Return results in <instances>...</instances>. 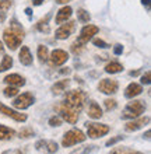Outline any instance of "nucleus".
Segmentation results:
<instances>
[{"label": "nucleus", "mask_w": 151, "mask_h": 154, "mask_svg": "<svg viewBox=\"0 0 151 154\" xmlns=\"http://www.w3.org/2000/svg\"><path fill=\"white\" fill-rule=\"evenodd\" d=\"M24 35H25L24 28L21 27V24L16 20V18H13L10 28L4 29L3 39H4V42H6V45H7L11 51H16V49L21 45L23 39H24Z\"/></svg>", "instance_id": "f257e3e1"}, {"label": "nucleus", "mask_w": 151, "mask_h": 154, "mask_svg": "<svg viewBox=\"0 0 151 154\" xmlns=\"http://www.w3.org/2000/svg\"><path fill=\"white\" fill-rule=\"evenodd\" d=\"M87 98H88V95H87L86 91H83V90H73V91H69V93L66 94L65 101L62 102V104L66 108H69V109L78 114L84 108V105H86Z\"/></svg>", "instance_id": "f03ea898"}, {"label": "nucleus", "mask_w": 151, "mask_h": 154, "mask_svg": "<svg viewBox=\"0 0 151 154\" xmlns=\"http://www.w3.org/2000/svg\"><path fill=\"white\" fill-rule=\"evenodd\" d=\"M144 111H146L144 101H140V100L131 101L125 106L123 114H122V119H136V118H139L141 114H144Z\"/></svg>", "instance_id": "7ed1b4c3"}, {"label": "nucleus", "mask_w": 151, "mask_h": 154, "mask_svg": "<svg viewBox=\"0 0 151 154\" xmlns=\"http://www.w3.org/2000/svg\"><path fill=\"white\" fill-rule=\"evenodd\" d=\"M87 139V136L83 133L80 129H71L69 132H66L63 139H62V146L63 147H71L74 144L83 143Z\"/></svg>", "instance_id": "20e7f679"}, {"label": "nucleus", "mask_w": 151, "mask_h": 154, "mask_svg": "<svg viewBox=\"0 0 151 154\" xmlns=\"http://www.w3.org/2000/svg\"><path fill=\"white\" fill-rule=\"evenodd\" d=\"M87 136L90 139H98L105 136L109 132V126L105 123H95V122H87Z\"/></svg>", "instance_id": "39448f33"}, {"label": "nucleus", "mask_w": 151, "mask_h": 154, "mask_svg": "<svg viewBox=\"0 0 151 154\" xmlns=\"http://www.w3.org/2000/svg\"><path fill=\"white\" fill-rule=\"evenodd\" d=\"M48 60H49L50 67H57V66L65 65L66 62L69 60V53L63 49H55L50 53V56L48 57Z\"/></svg>", "instance_id": "423d86ee"}, {"label": "nucleus", "mask_w": 151, "mask_h": 154, "mask_svg": "<svg viewBox=\"0 0 151 154\" xmlns=\"http://www.w3.org/2000/svg\"><path fill=\"white\" fill-rule=\"evenodd\" d=\"M34 102H35V97H34L31 93H24L18 95V97L14 100L13 102V105L16 106L17 109H27L29 106L32 105Z\"/></svg>", "instance_id": "0eeeda50"}, {"label": "nucleus", "mask_w": 151, "mask_h": 154, "mask_svg": "<svg viewBox=\"0 0 151 154\" xmlns=\"http://www.w3.org/2000/svg\"><path fill=\"white\" fill-rule=\"evenodd\" d=\"M35 149L44 154H55L57 151V144L53 140H38L35 143Z\"/></svg>", "instance_id": "6e6552de"}, {"label": "nucleus", "mask_w": 151, "mask_h": 154, "mask_svg": "<svg viewBox=\"0 0 151 154\" xmlns=\"http://www.w3.org/2000/svg\"><path fill=\"white\" fill-rule=\"evenodd\" d=\"M99 31V28L97 27V25H86L84 28L81 29V32H80V37H78V42H81V44L86 45L88 41H91L92 38H94V35H97Z\"/></svg>", "instance_id": "1a4fd4ad"}, {"label": "nucleus", "mask_w": 151, "mask_h": 154, "mask_svg": "<svg viewBox=\"0 0 151 154\" xmlns=\"http://www.w3.org/2000/svg\"><path fill=\"white\" fill-rule=\"evenodd\" d=\"M56 111L59 112V115H60L66 122H69V123H71V125H73V123H77V121H78V114L77 112H74V111L66 108L63 104H59V105L56 106Z\"/></svg>", "instance_id": "9d476101"}, {"label": "nucleus", "mask_w": 151, "mask_h": 154, "mask_svg": "<svg viewBox=\"0 0 151 154\" xmlns=\"http://www.w3.org/2000/svg\"><path fill=\"white\" fill-rule=\"evenodd\" d=\"M74 29H76V23L74 21H69V23H66V24H62L56 31V35L55 37L57 39H67V38L74 32Z\"/></svg>", "instance_id": "9b49d317"}, {"label": "nucleus", "mask_w": 151, "mask_h": 154, "mask_svg": "<svg viewBox=\"0 0 151 154\" xmlns=\"http://www.w3.org/2000/svg\"><path fill=\"white\" fill-rule=\"evenodd\" d=\"M119 88V84L116 80H110V79H104L99 81L98 90L104 94H115Z\"/></svg>", "instance_id": "f8f14e48"}, {"label": "nucleus", "mask_w": 151, "mask_h": 154, "mask_svg": "<svg viewBox=\"0 0 151 154\" xmlns=\"http://www.w3.org/2000/svg\"><path fill=\"white\" fill-rule=\"evenodd\" d=\"M0 114L11 118V119H14V121H17V122H25L27 121V115L25 114H20V112H17V111H14V109H10L8 106L3 105L2 102H0Z\"/></svg>", "instance_id": "ddd939ff"}, {"label": "nucleus", "mask_w": 151, "mask_h": 154, "mask_svg": "<svg viewBox=\"0 0 151 154\" xmlns=\"http://www.w3.org/2000/svg\"><path fill=\"white\" fill-rule=\"evenodd\" d=\"M148 122H150V118L148 116H143V118H136V119H131L130 122H127L126 125H125V129L127 132H136V130L141 129L144 125H147Z\"/></svg>", "instance_id": "4468645a"}, {"label": "nucleus", "mask_w": 151, "mask_h": 154, "mask_svg": "<svg viewBox=\"0 0 151 154\" xmlns=\"http://www.w3.org/2000/svg\"><path fill=\"white\" fill-rule=\"evenodd\" d=\"M71 7L70 6H65V7H62L59 11H57V16H56V24H63L66 21L69 20L70 17H71Z\"/></svg>", "instance_id": "2eb2a0df"}, {"label": "nucleus", "mask_w": 151, "mask_h": 154, "mask_svg": "<svg viewBox=\"0 0 151 154\" xmlns=\"http://www.w3.org/2000/svg\"><path fill=\"white\" fill-rule=\"evenodd\" d=\"M18 59H20L21 65L24 66H31L32 65V55L29 52V48L28 46H23L18 53Z\"/></svg>", "instance_id": "dca6fc26"}, {"label": "nucleus", "mask_w": 151, "mask_h": 154, "mask_svg": "<svg viewBox=\"0 0 151 154\" xmlns=\"http://www.w3.org/2000/svg\"><path fill=\"white\" fill-rule=\"evenodd\" d=\"M141 91H143V87H141V85L137 84V83H131V84H129L126 87V90H125V97L134 98V97H137V95H140Z\"/></svg>", "instance_id": "f3484780"}, {"label": "nucleus", "mask_w": 151, "mask_h": 154, "mask_svg": "<svg viewBox=\"0 0 151 154\" xmlns=\"http://www.w3.org/2000/svg\"><path fill=\"white\" fill-rule=\"evenodd\" d=\"M4 83L14 85V87H21V85L25 84V79L21 77L20 74H8V76L4 77Z\"/></svg>", "instance_id": "a211bd4d"}, {"label": "nucleus", "mask_w": 151, "mask_h": 154, "mask_svg": "<svg viewBox=\"0 0 151 154\" xmlns=\"http://www.w3.org/2000/svg\"><path fill=\"white\" fill-rule=\"evenodd\" d=\"M88 116L92 118V119H99V118L102 116L101 106H99L95 101H91L90 106H88Z\"/></svg>", "instance_id": "6ab92c4d"}, {"label": "nucleus", "mask_w": 151, "mask_h": 154, "mask_svg": "<svg viewBox=\"0 0 151 154\" xmlns=\"http://www.w3.org/2000/svg\"><path fill=\"white\" fill-rule=\"evenodd\" d=\"M69 84H70V80H67V79H65V80H60V81H57V83H55V84L52 85L53 94L59 95V94L65 93L66 88L69 87Z\"/></svg>", "instance_id": "aec40b11"}, {"label": "nucleus", "mask_w": 151, "mask_h": 154, "mask_svg": "<svg viewBox=\"0 0 151 154\" xmlns=\"http://www.w3.org/2000/svg\"><path fill=\"white\" fill-rule=\"evenodd\" d=\"M50 17H52V14H48V16L45 17V18H42V20L38 21L37 24V29L38 31H41V32H45V34H49L50 32V27H49V20Z\"/></svg>", "instance_id": "412c9836"}, {"label": "nucleus", "mask_w": 151, "mask_h": 154, "mask_svg": "<svg viewBox=\"0 0 151 154\" xmlns=\"http://www.w3.org/2000/svg\"><path fill=\"white\" fill-rule=\"evenodd\" d=\"M123 70V66L119 63V62H110L108 65L105 66V72L106 73H110V74H116V73H120Z\"/></svg>", "instance_id": "4be33fe9"}, {"label": "nucleus", "mask_w": 151, "mask_h": 154, "mask_svg": "<svg viewBox=\"0 0 151 154\" xmlns=\"http://www.w3.org/2000/svg\"><path fill=\"white\" fill-rule=\"evenodd\" d=\"M16 134V132L4 125H0V140H10Z\"/></svg>", "instance_id": "5701e85b"}, {"label": "nucleus", "mask_w": 151, "mask_h": 154, "mask_svg": "<svg viewBox=\"0 0 151 154\" xmlns=\"http://www.w3.org/2000/svg\"><path fill=\"white\" fill-rule=\"evenodd\" d=\"M38 57H39V62L41 63H45L48 62V57H49V51L45 45H39L38 46Z\"/></svg>", "instance_id": "b1692460"}, {"label": "nucleus", "mask_w": 151, "mask_h": 154, "mask_svg": "<svg viewBox=\"0 0 151 154\" xmlns=\"http://www.w3.org/2000/svg\"><path fill=\"white\" fill-rule=\"evenodd\" d=\"M13 66V57L8 55H4L3 60L0 62V72H6L7 69H10Z\"/></svg>", "instance_id": "393cba45"}, {"label": "nucleus", "mask_w": 151, "mask_h": 154, "mask_svg": "<svg viewBox=\"0 0 151 154\" xmlns=\"http://www.w3.org/2000/svg\"><path fill=\"white\" fill-rule=\"evenodd\" d=\"M109 154H143V153L131 150V149H129V147H116V149L112 150Z\"/></svg>", "instance_id": "a878e982"}, {"label": "nucleus", "mask_w": 151, "mask_h": 154, "mask_svg": "<svg viewBox=\"0 0 151 154\" xmlns=\"http://www.w3.org/2000/svg\"><path fill=\"white\" fill-rule=\"evenodd\" d=\"M77 17H78V21H80V23H84V24L91 20V16L88 14V11L84 10V8H78L77 10Z\"/></svg>", "instance_id": "bb28decb"}, {"label": "nucleus", "mask_w": 151, "mask_h": 154, "mask_svg": "<svg viewBox=\"0 0 151 154\" xmlns=\"http://www.w3.org/2000/svg\"><path fill=\"white\" fill-rule=\"evenodd\" d=\"M84 49H86V45L81 44V42H78V41H76V42L71 44V52H73L74 55H80Z\"/></svg>", "instance_id": "cd10ccee"}, {"label": "nucleus", "mask_w": 151, "mask_h": 154, "mask_svg": "<svg viewBox=\"0 0 151 154\" xmlns=\"http://www.w3.org/2000/svg\"><path fill=\"white\" fill-rule=\"evenodd\" d=\"M34 134H35V132H34L31 128H24V129L20 130L18 137H20V139H29V137H32Z\"/></svg>", "instance_id": "c85d7f7f"}, {"label": "nucleus", "mask_w": 151, "mask_h": 154, "mask_svg": "<svg viewBox=\"0 0 151 154\" xmlns=\"http://www.w3.org/2000/svg\"><path fill=\"white\" fill-rule=\"evenodd\" d=\"M3 94H4V97H8V98L14 97V95H17V94H18V87L10 85V87H7V88L3 90Z\"/></svg>", "instance_id": "c756f323"}, {"label": "nucleus", "mask_w": 151, "mask_h": 154, "mask_svg": "<svg viewBox=\"0 0 151 154\" xmlns=\"http://www.w3.org/2000/svg\"><path fill=\"white\" fill-rule=\"evenodd\" d=\"M97 149V146H84V147H78L76 151H73L71 154H90L91 151H94Z\"/></svg>", "instance_id": "7c9ffc66"}, {"label": "nucleus", "mask_w": 151, "mask_h": 154, "mask_svg": "<svg viewBox=\"0 0 151 154\" xmlns=\"http://www.w3.org/2000/svg\"><path fill=\"white\" fill-rule=\"evenodd\" d=\"M105 108H106V111H112V109H115L116 106H118V102L115 101V100H110V98H108V100H105Z\"/></svg>", "instance_id": "2f4dec72"}, {"label": "nucleus", "mask_w": 151, "mask_h": 154, "mask_svg": "<svg viewBox=\"0 0 151 154\" xmlns=\"http://www.w3.org/2000/svg\"><path fill=\"white\" fill-rule=\"evenodd\" d=\"M11 7V0H0V10L6 11Z\"/></svg>", "instance_id": "473e14b6"}, {"label": "nucleus", "mask_w": 151, "mask_h": 154, "mask_svg": "<svg viewBox=\"0 0 151 154\" xmlns=\"http://www.w3.org/2000/svg\"><path fill=\"white\" fill-rule=\"evenodd\" d=\"M120 140H123V136H116V137H112V139H109V140L105 143V146L106 147H110V146H113V144H116L118 142H120Z\"/></svg>", "instance_id": "72a5a7b5"}, {"label": "nucleus", "mask_w": 151, "mask_h": 154, "mask_svg": "<svg viewBox=\"0 0 151 154\" xmlns=\"http://www.w3.org/2000/svg\"><path fill=\"white\" fill-rule=\"evenodd\" d=\"M92 42H94L95 46H98V48H102V49H105V48H108V46H109V45L106 44L105 41L99 39V38H95V39H92Z\"/></svg>", "instance_id": "f704fd0d"}, {"label": "nucleus", "mask_w": 151, "mask_h": 154, "mask_svg": "<svg viewBox=\"0 0 151 154\" xmlns=\"http://www.w3.org/2000/svg\"><path fill=\"white\" fill-rule=\"evenodd\" d=\"M49 125L53 126V128H55V126L57 128V126L62 125V119H60V118H57V116H52L49 119Z\"/></svg>", "instance_id": "c9c22d12"}, {"label": "nucleus", "mask_w": 151, "mask_h": 154, "mask_svg": "<svg viewBox=\"0 0 151 154\" xmlns=\"http://www.w3.org/2000/svg\"><path fill=\"white\" fill-rule=\"evenodd\" d=\"M150 83H151V73L146 72V74L141 76V84H150Z\"/></svg>", "instance_id": "e433bc0d"}, {"label": "nucleus", "mask_w": 151, "mask_h": 154, "mask_svg": "<svg viewBox=\"0 0 151 154\" xmlns=\"http://www.w3.org/2000/svg\"><path fill=\"white\" fill-rule=\"evenodd\" d=\"M122 52H123V46L120 44H118V45H115L113 46V53L115 55H122Z\"/></svg>", "instance_id": "4c0bfd02"}, {"label": "nucleus", "mask_w": 151, "mask_h": 154, "mask_svg": "<svg viewBox=\"0 0 151 154\" xmlns=\"http://www.w3.org/2000/svg\"><path fill=\"white\" fill-rule=\"evenodd\" d=\"M2 154H23V151H21L20 149H11V150H6Z\"/></svg>", "instance_id": "58836bf2"}, {"label": "nucleus", "mask_w": 151, "mask_h": 154, "mask_svg": "<svg viewBox=\"0 0 151 154\" xmlns=\"http://www.w3.org/2000/svg\"><path fill=\"white\" fill-rule=\"evenodd\" d=\"M4 21H6V13L0 10V24H2V23H4Z\"/></svg>", "instance_id": "ea45409f"}, {"label": "nucleus", "mask_w": 151, "mask_h": 154, "mask_svg": "<svg viewBox=\"0 0 151 154\" xmlns=\"http://www.w3.org/2000/svg\"><path fill=\"white\" fill-rule=\"evenodd\" d=\"M44 3V0H32V4L34 6H41Z\"/></svg>", "instance_id": "a19ab883"}, {"label": "nucleus", "mask_w": 151, "mask_h": 154, "mask_svg": "<svg viewBox=\"0 0 151 154\" xmlns=\"http://www.w3.org/2000/svg\"><path fill=\"white\" fill-rule=\"evenodd\" d=\"M143 6H147V10H150V0H141Z\"/></svg>", "instance_id": "79ce46f5"}, {"label": "nucleus", "mask_w": 151, "mask_h": 154, "mask_svg": "<svg viewBox=\"0 0 151 154\" xmlns=\"http://www.w3.org/2000/svg\"><path fill=\"white\" fill-rule=\"evenodd\" d=\"M69 73H70V69H69V67H66V69L60 70V74H69Z\"/></svg>", "instance_id": "37998d69"}, {"label": "nucleus", "mask_w": 151, "mask_h": 154, "mask_svg": "<svg viewBox=\"0 0 151 154\" xmlns=\"http://www.w3.org/2000/svg\"><path fill=\"white\" fill-rule=\"evenodd\" d=\"M69 2H71V0H56V3H59V4H66V3H69Z\"/></svg>", "instance_id": "c03bdc74"}, {"label": "nucleus", "mask_w": 151, "mask_h": 154, "mask_svg": "<svg viewBox=\"0 0 151 154\" xmlns=\"http://www.w3.org/2000/svg\"><path fill=\"white\" fill-rule=\"evenodd\" d=\"M25 13H27V16L28 17L32 16V10H31V8H25Z\"/></svg>", "instance_id": "a18cd8bd"}, {"label": "nucleus", "mask_w": 151, "mask_h": 154, "mask_svg": "<svg viewBox=\"0 0 151 154\" xmlns=\"http://www.w3.org/2000/svg\"><path fill=\"white\" fill-rule=\"evenodd\" d=\"M139 73H140L139 70H136V72H130V76H133V77H134V76H137V74H139Z\"/></svg>", "instance_id": "49530a36"}, {"label": "nucleus", "mask_w": 151, "mask_h": 154, "mask_svg": "<svg viewBox=\"0 0 151 154\" xmlns=\"http://www.w3.org/2000/svg\"><path fill=\"white\" fill-rule=\"evenodd\" d=\"M150 133H151L150 130H147V132H146V134H144V137L147 139V140H148V139H150Z\"/></svg>", "instance_id": "de8ad7c7"}, {"label": "nucleus", "mask_w": 151, "mask_h": 154, "mask_svg": "<svg viewBox=\"0 0 151 154\" xmlns=\"http://www.w3.org/2000/svg\"><path fill=\"white\" fill-rule=\"evenodd\" d=\"M3 51H4V46H3V44H2V42H0V53L3 52Z\"/></svg>", "instance_id": "09e8293b"}]
</instances>
